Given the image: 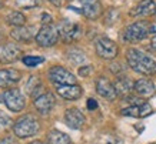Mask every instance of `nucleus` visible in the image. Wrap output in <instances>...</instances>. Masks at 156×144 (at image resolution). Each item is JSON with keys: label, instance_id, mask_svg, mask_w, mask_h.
<instances>
[{"label": "nucleus", "instance_id": "23", "mask_svg": "<svg viewBox=\"0 0 156 144\" xmlns=\"http://www.w3.org/2000/svg\"><path fill=\"white\" fill-rule=\"evenodd\" d=\"M26 88H27V91L32 94V96H36V93L39 91V88H42V83H40V80H39L37 77L32 76L30 80H29L27 86H26Z\"/></svg>", "mask_w": 156, "mask_h": 144}, {"label": "nucleus", "instance_id": "5", "mask_svg": "<svg viewBox=\"0 0 156 144\" xmlns=\"http://www.w3.org/2000/svg\"><path fill=\"white\" fill-rule=\"evenodd\" d=\"M57 29H59V34H60L62 40L65 43L77 42L82 37V33H83L80 24L73 23V22H67V20H63Z\"/></svg>", "mask_w": 156, "mask_h": 144}, {"label": "nucleus", "instance_id": "22", "mask_svg": "<svg viewBox=\"0 0 156 144\" xmlns=\"http://www.w3.org/2000/svg\"><path fill=\"white\" fill-rule=\"evenodd\" d=\"M6 22L14 27H22L24 26L26 23V17H24L23 13H20V12H12V13L7 14V17H6Z\"/></svg>", "mask_w": 156, "mask_h": 144}, {"label": "nucleus", "instance_id": "15", "mask_svg": "<svg viewBox=\"0 0 156 144\" xmlns=\"http://www.w3.org/2000/svg\"><path fill=\"white\" fill-rule=\"evenodd\" d=\"M56 91L60 97L66 98V100H77L82 97L83 90L80 86L77 84H69V86H57Z\"/></svg>", "mask_w": 156, "mask_h": 144}, {"label": "nucleus", "instance_id": "19", "mask_svg": "<svg viewBox=\"0 0 156 144\" xmlns=\"http://www.w3.org/2000/svg\"><path fill=\"white\" fill-rule=\"evenodd\" d=\"M22 56V50L19 47L13 44V43H9L3 47L2 50V56H0V60L5 61V63H13V61H17Z\"/></svg>", "mask_w": 156, "mask_h": 144}, {"label": "nucleus", "instance_id": "26", "mask_svg": "<svg viewBox=\"0 0 156 144\" xmlns=\"http://www.w3.org/2000/svg\"><path fill=\"white\" fill-rule=\"evenodd\" d=\"M16 3L22 9H33L40 5V0H16Z\"/></svg>", "mask_w": 156, "mask_h": 144}, {"label": "nucleus", "instance_id": "8", "mask_svg": "<svg viewBox=\"0 0 156 144\" xmlns=\"http://www.w3.org/2000/svg\"><path fill=\"white\" fill-rule=\"evenodd\" d=\"M49 80L55 83L56 86H69V84H76V77L73 73L60 66H55L49 70Z\"/></svg>", "mask_w": 156, "mask_h": 144}, {"label": "nucleus", "instance_id": "6", "mask_svg": "<svg viewBox=\"0 0 156 144\" xmlns=\"http://www.w3.org/2000/svg\"><path fill=\"white\" fill-rule=\"evenodd\" d=\"M3 100L10 111H22L26 106V98L19 88H9L3 93Z\"/></svg>", "mask_w": 156, "mask_h": 144}, {"label": "nucleus", "instance_id": "32", "mask_svg": "<svg viewBox=\"0 0 156 144\" xmlns=\"http://www.w3.org/2000/svg\"><path fill=\"white\" fill-rule=\"evenodd\" d=\"M151 46L152 49H156V36H153V39L151 40Z\"/></svg>", "mask_w": 156, "mask_h": 144}, {"label": "nucleus", "instance_id": "14", "mask_svg": "<svg viewBox=\"0 0 156 144\" xmlns=\"http://www.w3.org/2000/svg\"><path fill=\"white\" fill-rule=\"evenodd\" d=\"M120 113H122L123 116H128V117L143 118V117H147L152 113V107L147 103H142V104H135V106L125 107V108H122Z\"/></svg>", "mask_w": 156, "mask_h": 144}, {"label": "nucleus", "instance_id": "17", "mask_svg": "<svg viewBox=\"0 0 156 144\" xmlns=\"http://www.w3.org/2000/svg\"><path fill=\"white\" fill-rule=\"evenodd\" d=\"M133 90L136 91L137 96L151 97V96L155 94V84H153V81L149 79H139L137 81H135Z\"/></svg>", "mask_w": 156, "mask_h": 144}, {"label": "nucleus", "instance_id": "27", "mask_svg": "<svg viewBox=\"0 0 156 144\" xmlns=\"http://www.w3.org/2000/svg\"><path fill=\"white\" fill-rule=\"evenodd\" d=\"M9 124H12L10 117L3 110H0V127H6V125H9Z\"/></svg>", "mask_w": 156, "mask_h": 144}, {"label": "nucleus", "instance_id": "29", "mask_svg": "<svg viewBox=\"0 0 156 144\" xmlns=\"http://www.w3.org/2000/svg\"><path fill=\"white\" fill-rule=\"evenodd\" d=\"M87 108L89 110H96L98 108V101H96L95 98H89L87 100Z\"/></svg>", "mask_w": 156, "mask_h": 144}, {"label": "nucleus", "instance_id": "9", "mask_svg": "<svg viewBox=\"0 0 156 144\" xmlns=\"http://www.w3.org/2000/svg\"><path fill=\"white\" fill-rule=\"evenodd\" d=\"M65 121H66V124L69 125L70 129L79 130V129H82V127L85 125L86 118L79 108L72 107V108H67L66 113H65Z\"/></svg>", "mask_w": 156, "mask_h": 144}, {"label": "nucleus", "instance_id": "10", "mask_svg": "<svg viewBox=\"0 0 156 144\" xmlns=\"http://www.w3.org/2000/svg\"><path fill=\"white\" fill-rule=\"evenodd\" d=\"M96 91L99 96L108 100H115L118 97V91L115 88V84H112L106 77H99L96 80Z\"/></svg>", "mask_w": 156, "mask_h": 144}, {"label": "nucleus", "instance_id": "25", "mask_svg": "<svg viewBox=\"0 0 156 144\" xmlns=\"http://www.w3.org/2000/svg\"><path fill=\"white\" fill-rule=\"evenodd\" d=\"M43 61H44V59L39 56H24L23 57V63L27 67H36V66L43 63Z\"/></svg>", "mask_w": 156, "mask_h": 144}, {"label": "nucleus", "instance_id": "24", "mask_svg": "<svg viewBox=\"0 0 156 144\" xmlns=\"http://www.w3.org/2000/svg\"><path fill=\"white\" fill-rule=\"evenodd\" d=\"M67 57H69V60H72L73 63H83L85 61V53L80 50H77V49H73V50H70L69 53H67Z\"/></svg>", "mask_w": 156, "mask_h": 144}, {"label": "nucleus", "instance_id": "21", "mask_svg": "<svg viewBox=\"0 0 156 144\" xmlns=\"http://www.w3.org/2000/svg\"><path fill=\"white\" fill-rule=\"evenodd\" d=\"M133 86L135 84H132V81L126 77H118L116 83H115V88H116L118 94H122V96H128L132 91Z\"/></svg>", "mask_w": 156, "mask_h": 144}, {"label": "nucleus", "instance_id": "2", "mask_svg": "<svg viewBox=\"0 0 156 144\" xmlns=\"http://www.w3.org/2000/svg\"><path fill=\"white\" fill-rule=\"evenodd\" d=\"M40 125L39 121L36 120V117H33L32 114H26V116L20 117L19 120L13 124V131L14 134L17 135L19 139H27L32 137L39 131Z\"/></svg>", "mask_w": 156, "mask_h": 144}, {"label": "nucleus", "instance_id": "1", "mask_svg": "<svg viewBox=\"0 0 156 144\" xmlns=\"http://www.w3.org/2000/svg\"><path fill=\"white\" fill-rule=\"evenodd\" d=\"M126 60L129 67L140 74L155 76L156 74V61L137 49H129L126 51Z\"/></svg>", "mask_w": 156, "mask_h": 144}, {"label": "nucleus", "instance_id": "4", "mask_svg": "<svg viewBox=\"0 0 156 144\" xmlns=\"http://www.w3.org/2000/svg\"><path fill=\"white\" fill-rule=\"evenodd\" d=\"M59 29L55 24H43L36 34V43L42 47H52L59 40Z\"/></svg>", "mask_w": 156, "mask_h": 144}, {"label": "nucleus", "instance_id": "31", "mask_svg": "<svg viewBox=\"0 0 156 144\" xmlns=\"http://www.w3.org/2000/svg\"><path fill=\"white\" fill-rule=\"evenodd\" d=\"M0 144H16V143H14L12 139H5V140H2V141H0Z\"/></svg>", "mask_w": 156, "mask_h": 144}, {"label": "nucleus", "instance_id": "28", "mask_svg": "<svg viewBox=\"0 0 156 144\" xmlns=\"http://www.w3.org/2000/svg\"><path fill=\"white\" fill-rule=\"evenodd\" d=\"M90 70H92V67H90V66H85V67H80V69H79V74L82 76V77H83V76H87L90 73Z\"/></svg>", "mask_w": 156, "mask_h": 144}, {"label": "nucleus", "instance_id": "12", "mask_svg": "<svg viewBox=\"0 0 156 144\" xmlns=\"http://www.w3.org/2000/svg\"><path fill=\"white\" fill-rule=\"evenodd\" d=\"M82 3V13L85 17L90 20H96L100 17V14L103 12L102 5L99 0H80Z\"/></svg>", "mask_w": 156, "mask_h": 144}, {"label": "nucleus", "instance_id": "3", "mask_svg": "<svg viewBox=\"0 0 156 144\" xmlns=\"http://www.w3.org/2000/svg\"><path fill=\"white\" fill-rule=\"evenodd\" d=\"M147 34H149V26L145 22H136L123 30L122 39L126 43H136L142 42Z\"/></svg>", "mask_w": 156, "mask_h": 144}, {"label": "nucleus", "instance_id": "34", "mask_svg": "<svg viewBox=\"0 0 156 144\" xmlns=\"http://www.w3.org/2000/svg\"><path fill=\"white\" fill-rule=\"evenodd\" d=\"M0 40H2V33H0Z\"/></svg>", "mask_w": 156, "mask_h": 144}, {"label": "nucleus", "instance_id": "33", "mask_svg": "<svg viewBox=\"0 0 156 144\" xmlns=\"http://www.w3.org/2000/svg\"><path fill=\"white\" fill-rule=\"evenodd\" d=\"M30 144H44V143H42V141H33V143H30Z\"/></svg>", "mask_w": 156, "mask_h": 144}, {"label": "nucleus", "instance_id": "16", "mask_svg": "<svg viewBox=\"0 0 156 144\" xmlns=\"http://www.w3.org/2000/svg\"><path fill=\"white\" fill-rule=\"evenodd\" d=\"M156 13V3L153 0H140L130 12V16H151Z\"/></svg>", "mask_w": 156, "mask_h": 144}, {"label": "nucleus", "instance_id": "20", "mask_svg": "<svg viewBox=\"0 0 156 144\" xmlns=\"http://www.w3.org/2000/svg\"><path fill=\"white\" fill-rule=\"evenodd\" d=\"M48 144H72V140L63 131L52 130L48 134Z\"/></svg>", "mask_w": 156, "mask_h": 144}, {"label": "nucleus", "instance_id": "18", "mask_svg": "<svg viewBox=\"0 0 156 144\" xmlns=\"http://www.w3.org/2000/svg\"><path fill=\"white\" fill-rule=\"evenodd\" d=\"M12 37L17 42H29L32 39H36V29L30 27V26H22V27H14L12 30Z\"/></svg>", "mask_w": 156, "mask_h": 144}, {"label": "nucleus", "instance_id": "7", "mask_svg": "<svg viewBox=\"0 0 156 144\" xmlns=\"http://www.w3.org/2000/svg\"><path fill=\"white\" fill-rule=\"evenodd\" d=\"M95 49L98 56L105 59V60H113L115 57L118 56V51H119L118 44L108 37L98 39L95 43Z\"/></svg>", "mask_w": 156, "mask_h": 144}, {"label": "nucleus", "instance_id": "30", "mask_svg": "<svg viewBox=\"0 0 156 144\" xmlns=\"http://www.w3.org/2000/svg\"><path fill=\"white\" fill-rule=\"evenodd\" d=\"M49 2H50L53 6H56V7H60V6H62V2H63V0H49Z\"/></svg>", "mask_w": 156, "mask_h": 144}, {"label": "nucleus", "instance_id": "13", "mask_svg": "<svg viewBox=\"0 0 156 144\" xmlns=\"http://www.w3.org/2000/svg\"><path fill=\"white\" fill-rule=\"evenodd\" d=\"M55 97L52 93H43L34 98V107L40 114H49L55 107Z\"/></svg>", "mask_w": 156, "mask_h": 144}, {"label": "nucleus", "instance_id": "35", "mask_svg": "<svg viewBox=\"0 0 156 144\" xmlns=\"http://www.w3.org/2000/svg\"><path fill=\"white\" fill-rule=\"evenodd\" d=\"M153 144H156V143H153Z\"/></svg>", "mask_w": 156, "mask_h": 144}, {"label": "nucleus", "instance_id": "11", "mask_svg": "<svg viewBox=\"0 0 156 144\" xmlns=\"http://www.w3.org/2000/svg\"><path fill=\"white\" fill-rule=\"evenodd\" d=\"M22 79V73L16 69H5L0 70V87L13 88L14 84H17Z\"/></svg>", "mask_w": 156, "mask_h": 144}]
</instances>
